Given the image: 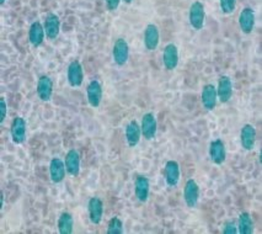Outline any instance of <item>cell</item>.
Instances as JSON below:
<instances>
[{
  "instance_id": "cell-21",
  "label": "cell",
  "mask_w": 262,
  "mask_h": 234,
  "mask_svg": "<svg viewBox=\"0 0 262 234\" xmlns=\"http://www.w3.org/2000/svg\"><path fill=\"white\" fill-rule=\"evenodd\" d=\"M45 36H46L45 26L42 25L39 21H35V23H32L29 30L30 44H31L33 47H39V46L43 44Z\"/></svg>"
},
{
  "instance_id": "cell-14",
  "label": "cell",
  "mask_w": 262,
  "mask_h": 234,
  "mask_svg": "<svg viewBox=\"0 0 262 234\" xmlns=\"http://www.w3.org/2000/svg\"><path fill=\"white\" fill-rule=\"evenodd\" d=\"M88 101L93 108H99L102 100V85L97 80H91L86 88Z\"/></svg>"
},
{
  "instance_id": "cell-29",
  "label": "cell",
  "mask_w": 262,
  "mask_h": 234,
  "mask_svg": "<svg viewBox=\"0 0 262 234\" xmlns=\"http://www.w3.org/2000/svg\"><path fill=\"white\" fill-rule=\"evenodd\" d=\"M5 117H7V104H5L4 98H0V123H4Z\"/></svg>"
},
{
  "instance_id": "cell-22",
  "label": "cell",
  "mask_w": 262,
  "mask_h": 234,
  "mask_svg": "<svg viewBox=\"0 0 262 234\" xmlns=\"http://www.w3.org/2000/svg\"><path fill=\"white\" fill-rule=\"evenodd\" d=\"M165 180L167 186L175 187L180 180V165L176 160H169L165 164Z\"/></svg>"
},
{
  "instance_id": "cell-15",
  "label": "cell",
  "mask_w": 262,
  "mask_h": 234,
  "mask_svg": "<svg viewBox=\"0 0 262 234\" xmlns=\"http://www.w3.org/2000/svg\"><path fill=\"white\" fill-rule=\"evenodd\" d=\"M149 191H150V182H149L148 178H145L144 175L137 176L135 181V193L139 202H147L149 197Z\"/></svg>"
},
{
  "instance_id": "cell-17",
  "label": "cell",
  "mask_w": 262,
  "mask_h": 234,
  "mask_svg": "<svg viewBox=\"0 0 262 234\" xmlns=\"http://www.w3.org/2000/svg\"><path fill=\"white\" fill-rule=\"evenodd\" d=\"M159 39H160V33H159V29H158V26L154 25V24H149V25L145 27V31H144L145 48H147L148 51L157 50L158 45H159Z\"/></svg>"
},
{
  "instance_id": "cell-20",
  "label": "cell",
  "mask_w": 262,
  "mask_h": 234,
  "mask_svg": "<svg viewBox=\"0 0 262 234\" xmlns=\"http://www.w3.org/2000/svg\"><path fill=\"white\" fill-rule=\"evenodd\" d=\"M240 142L244 150H254L256 143V130L252 124H245L240 132Z\"/></svg>"
},
{
  "instance_id": "cell-1",
  "label": "cell",
  "mask_w": 262,
  "mask_h": 234,
  "mask_svg": "<svg viewBox=\"0 0 262 234\" xmlns=\"http://www.w3.org/2000/svg\"><path fill=\"white\" fill-rule=\"evenodd\" d=\"M205 5L201 2L192 3L190 7V13H188V21H190L191 26L194 30H202L203 25H205Z\"/></svg>"
},
{
  "instance_id": "cell-13",
  "label": "cell",
  "mask_w": 262,
  "mask_h": 234,
  "mask_svg": "<svg viewBox=\"0 0 262 234\" xmlns=\"http://www.w3.org/2000/svg\"><path fill=\"white\" fill-rule=\"evenodd\" d=\"M88 212H89L90 222L94 224H99L102 220L103 203L99 197H91L88 202Z\"/></svg>"
},
{
  "instance_id": "cell-2",
  "label": "cell",
  "mask_w": 262,
  "mask_h": 234,
  "mask_svg": "<svg viewBox=\"0 0 262 234\" xmlns=\"http://www.w3.org/2000/svg\"><path fill=\"white\" fill-rule=\"evenodd\" d=\"M112 57H114L115 63L117 66H124L127 63L128 57H129V47L124 38L116 39L114 48H112Z\"/></svg>"
},
{
  "instance_id": "cell-33",
  "label": "cell",
  "mask_w": 262,
  "mask_h": 234,
  "mask_svg": "<svg viewBox=\"0 0 262 234\" xmlns=\"http://www.w3.org/2000/svg\"><path fill=\"white\" fill-rule=\"evenodd\" d=\"M4 3H5V0H0V5H2V7L4 5Z\"/></svg>"
},
{
  "instance_id": "cell-32",
  "label": "cell",
  "mask_w": 262,
  "mask_h": 234,
  "mask_svg": "<svg viewBox=\"0 0 262 234\" xmlns=\"http://www.w3.org/2000/svg\"><path fill=\"white\" fill-rule=\"evenodd\" d=\"M123 2H124V3H127V4H130V3H132L133 0H123Z\"/></svg>"
},
{
  "instance_id": "cell-3",
  "label": "cell",
  "mask_w": 262,
  "mask_h": 234,
  "mask_svg": "<svg viewBox=\"0 0 262 234\" xmlns=\"http://www.w3.org/2000/svg\"><path fill=\"white\" fill-rule=\"evenodd\" d=\"M184 199L186 205L190 208L196 207L197 202H199L200 199V186L193 179H188L185 184L184 189Z\"/></svg>"
},
{
  "instance_id": "cell-10",
  "label": "cell",
  "mask_w": 262,
  "mask_h": 234,
  "mask_svg": "<svg viewBox=\"0 0 262 234\" xmlns=\"http://www.w3.org/2000/svg\"><path fill=\"white\" fill-rule=\"evenodd\" d=\"M163 63L167 71H173L179 65V50L173 44H169L164 48Z\"/></svg>"
},
{
  "instance_id": "cell-28",
  "label": "cell",
  "mask_w": 262,
  "mask_h": 234,
  "mask_svg": "<svg viewBox=\"0 0 262 234\" xmlns=\"http://www.w3.org/2000/svg\"><path fill=\"white\" fill-rule=\"evenodd\" d=\"M222 233L223 234H237V226L235 223V221L230 220L227 221L224 223L223 229H222Z\"/></svg>"
},
{
  "instance_id": "cell-26",
  "label": "cell",
  "mask_w": 262,
  "mask_h": 234,
  "mask_svg": "<svg viewBox=\"0 0 262 234\" xmlns=\"http://www.w3.org/2000/svg\"><path fill=\"white\" fill-rule=\"evenodd\" d=\"M123 233V223L118 217H114L108 222L107 234H122Z\"/></svg>"
},
{
  "instance_id": "cell-18",
  "label": "cell",
  "mask_w": 262,
  "mask_h": 234,
  "mask_svg": "<svg viewBox=\"0 0 262 234\" xmlns=\"http://www.w3.org/2000/svg\"><path fill=\"white\" fill-rule=\"evenodd\" d=\"M239 26L240 30L246 35L252 32L255 26V11L251 8L243 9L239 16Z\"/></svg>"
},
{
  "instance_id": "cell-12",
  "label": "cell",
  "mask_w": 262,
  "mask_h": 234,
  "mask_svg": "<svg viewBox=\"0 0 262 234\" xmlns=\"http://www.w3.org/2000/svg\"><path fill=\"white\" fill-rule=\"evenodd\" d=\"M53 94V81L48 75H42L37 81V95L42 101H50Z\"/></svg>"
},
{
  "instance_id": "cell-4",
  "label": "cell",
  "mask_w": 262,
  "mask_h": 234,
  "mask_svg": "<svg viewBox=\"0 0 262 234\" xmlns=\"http://www.w3.org/2000/svg\"><path fill=\"white\" fill-rule=\"evenodd\" d=\"M67 78H68V83L71 87L78 88L83 84V79H84L83 66L80 65L79 60H73V62H71V65L68 66Z\"/></svg>"
},
{
  "instance_id": "cell-25",
  "label": "cell",
  "mask_w": 262,
  "mask_h": 234,
  "mask_svg": "<svg viewBox=\"0 0 262 234\" xmlns=\"http://www.w3.org/2000/svg\"><path fill=\"white\" fill-rule=\"evenodd\" d=\"M74 227V218L69 212H63L58 220V230L60 234H72Z\"/></svg>"
},
{
  "instance_id": "cell-9",
  "label": "cell",
  "mask_w": 262,
  "mask_h": 234,
  "mask_svg": "<svg viewBox=\"0 0 262 234\" xmlns=\"http://www.w3.org/2000/svg\"><path fill=\"white\" fill-rule=\"evenodd\" d=\"M209 157L211 160L217 165H221L225 162V157H227V152H225L224 142L222 139H215L212 141L209 144Z\"/></svg>"
},
{
  "instance_id": "cell-6",
  "label": "cell",
  "mask_w": 262,
  "mask_h": 234,
  "mask_svg": "<svg viewBox=\"0 0 262 234\" xmlns=\"http://www.w3.org/2000/svg\"><path fill=\"white\" fill-rule=\"evenodd\" d=\"M141 130H142V136L144 137L145 139L151 141V139L155 138V136H157L158 123H157V118H155V116L151 114V112H148V114H145L144 116L142 117Z\"/></svg>"
},
{
  "instance_id": "cell-19",
  "label": "cell",
  "mask_w": 262,
  "mask_h": 234,
  "mask_svg": "<svg viewBox=\"0 0 262 234\" xmlns=\"http://www.w3.org/2000/svg\"><path fill=\"white\" fill-rule=\"evenodd\" d=\"M64 163H66L67 173H68L69 175H79V173H80V154L78 153L77 150H71L67 153Z\"/></svg>"
},
{
  "instance_id": "cell-16",
  "label": "cell",
  "mask_w": 262,
  "mask_h": 234,
  "mask_svg": "<svg viewBox=\"0 0 262 234\" xmlns=\"http://www.w3.org/2000/svg\"><path fill=\"white\" fill-rule=\"evenodd\" d=\"M66 163L59 158H53L50 163V176L54 184H59L66 178Z\"/></svg>"
},
{
  "instance_id": "cell-11",
  "label": "cell",
  "mask_w": 262,
  "mask_h": 234,
  "mask_svg": "<svg viewBox=\"0 0 262 234\" xmlns=\"http://www.w3.org/2000/svg\"><path fill=\"white\" fill-rule=\"evenodd\" d=\"M45 31L48 39H56L60 31V20L56 14L50 13L45 19Z\"/></svg>"
},
{
  "instance_id": "cell-23",
  "label": "cell",
  "mask_w": 262,
  "mask_h": 234,
  "mask_svg": "<svg viewBox=\"0 0 262 234\" xmlns=\"http://www.w3.org/2000/svg\"><path fill=\"white\" fill-rule=\"evenodd\" d=\"M141 136H142L141 124L135 120L130 121L126 127V139H127L128 145H129L130 148L136 147V145L139 143V141H141Z\"/></svg>"
},
{
  "instance_id": "cell-27",
  "label": "cell",
  "mask_w": 262,
  "mask_h": 234,
  "mask_svg": "<svg viewBox=\"0 0 262 234\" xmlns=\"http://www.w3.org/2000/svg\"><path fill=\"white\" fill-rule=\"evenodd\" d=\"M221 3V10L225 15H230L235 10V0H219Z\"/></svg>"
},
{
  "instance_id": "cell-31",
  "label": "cell",
  "mask_w": 262,
  "mask_h": 234,
  "mask_svg": "<svg viewBox=\"0 0 262 234\" xmlns=\"http://www.w3.org/2000/svg\"><path fill=\"white\" fill-rule=\"evenodd\" d=\"M3 202H4V196H3V191L0 193V207L3 208Z\"/></svg>"
},
{
  "instance_id": "cell-8",
  "label": "cell",
  "mask_w": 262,
  "mask_h": 234,
  "mask_svg": "<svg viewBox=\"0 0 262 234\" xmlns=\"http://www.w3.org/2000/svg\"><path fill=\"white\" fill-rule=\"evenodd\" d=\"M217 96L221 100V102H228L233 96V81L227 75H222L219 78L218 88H217Z\"/></svg>"
},
{
  "instance_id": "cell-30",
  "label": "cell",
  "mask_w": 262,
  "mask_h": 234,
  "mask_svg": "<svg viewBox=\"0 0 262 234\" xmlns=\"http://www.w3.org/2000/svg\"><path fill=\"white\" fill-rule=\"evenodd\" d=\"M105 3H106V7H107L110 11H115L116 9L120 7L121 0H105Z\"/></svg>"
},
{
  "instance_id": "cell-24",
  "label": "cell",
  "mask_w": 262,
  "mask_h": 234,
  "mask_svg": "<svg viewBox=\"0 0 262 234\" xmlns=\"http://www.w3.org/2000/svg\"><path fill=\"white\" fill-rule=\"evenodd\" d=\"M237 233L252 234L254 233V222L249 212H242L237 220Z\"/></svg>"
},
{
  "instance_id": "cell-5",
  "label": "cell",
  "mask_w": 262,
  "mask_h": 234,
  "mask_svg": "<svg viewBox=\"0 0 262 234\" xmlns=\"http://www.w3.org/2000/svg\"><path fill=\"white\" fill-rule=\"evenodd\" d=\"M217 88L213 84H207L203 87L202 94H201V101H202L203 108L207 111L214 110L215 106H217Z\"/></svg>"
},
{
  "instance_id": "cell-7",
  "label": "cell",
  "mask_w": 262,
  "mask_h": 234,
  "mask_svg": "<svg viewBox=\"0 0 262 234\" xmlns=\"http://www.w3.org/2000/svg\"><path fill=\"white\" fill-rule=\"evenodd\" d=\"M11 139L14 143L23 144L26 141V121L23 117L14 118L11 123Z\"/></svg>"
}]
</instances>
